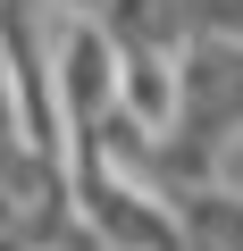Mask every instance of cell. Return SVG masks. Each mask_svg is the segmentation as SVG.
<instances>
[{
    "label": "cell",
    "mask_w": 243,
    "mask_h": 251,
    "mask_svg": "<svg viewBox=\"0 0 243 251\" xmlns=\"http://www.w3.org/2000/svg\"><path fill=\"white\" fill-rule=\"evenodd\" d=\"M51 100H59L67 159L126 109V50L109 42L101 17H59V42H51Z\"/></svg>",
    "instance_id": "cell-1"
},
{
    "label": "cell",
    "mask_w": 243,
    "mask_h": 251,
    "mask_svg": "<svg viewBox=\"0 0 243 251\" xmlns=\"http://www.w3.org/2000/svg\"><path fill=\"white\" fill-rule=\"evenodd\" d=\"M0 226L26 243H59L76 234V159L34 143V134H0Z\"/></svg>",
    "instance_id": "cell-2"
},
{
    "label": "cell",
    "mask_w": 243,
    "mask_h": 251,
    "mask_svg": "<svg viewBox=\"0 0 243 251\" xmlns=\"http://www.w3.org/2000/svg\"><path fill=\"white\" fill-rule=\"evenodd\" d=\"M101 25H109V42L126 50V59H185V50H193L185 0H109Z\"/></svg>",
    "instance_id": "cell-3"
},
{
    "label": "cell",
    "mask_w": 243,
    "mask_h": 251,
    "mask_svg": "<svg viewBox=\"0 0 243 251\" xmlns=\"http://www.w3.org/2000/svg\"><path fill=\"white\" fill-rule=\"evenodd\" d=\"M193 42H243V0H185Z\"/></svg>",
    "instance_id": "cell-4"
},
{
    "label": "cell",
    "mask_w": 243,
    "mask_h": 251,
    "mask_svg": "<svg viewBox=\"0 0 243 251\" xmlns=\"http://www.w3.org/2000/svg\"><path fill=\"white\" fill-rule=\"evenodd\" d=\"M210 184H218V193H235V201H243V126H235V134H226V143H218V159H210Z\"/></svg>",
    "instance_id": "cell-5"
},
{
    "label": "cell",
    "mask_w": 243,
    "mask_h": 251,
    "mask_svg": "<svg viewBox=\"0 0 243 251\" xmlns=\"http://www.w3.org/2000/svg\"><path fill=\"white\" fill-rule=\"evenodd\" d=\"M42 251H101V243H92V226H76V234H59V243H42Z\"/></svg>",
    "instance_id": "cell-6"
},
{
    "label": "cell",
    "mask_w": 243,
    "mask_h": 251,
    "mask_svg": "<svg viewBox=\"0 0 243 251\" xmlns=\"http://www.w3.org/2000/svg\"><path fill=\"white\" fill-rule=\"evenodd\" d=\"M51 9H59V17H101L109 0H51Z\"/></svg>",
    "instance_id": "cell-7"
},
{
    "label": "cell",
    "mask_w": 243,
    "mask_h": 251,
    "mask_svg": "<svg viewBox=\"0 0 243 251\" xmlns=\"http://www.w3.org/2000/svg\"><path fill=\"white\" fill-rule=\"evenodd\" d=\"M0 251H42V243H26V234H9V226H0Z\"/></svg>",
    "instance_id": "cell-8"
}]
</instances>
